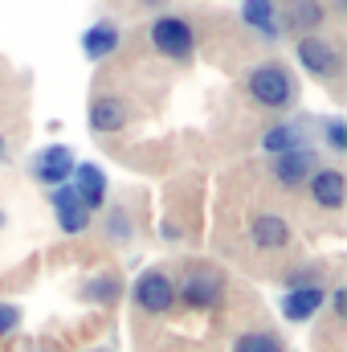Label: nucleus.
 Returning <instances> with one entry per match:
<instances>
[{
  "mask_svg": "<svg viewBox=\"0 0 347 352\" xmlns=\"http://www.w3.org/2000/svg\"><path fill=\"white\" fill-rule=\"evenodd\" d=\"M94 352H110V349H94Z\"/></svg>",
  "mask_w": 347,
  "mask_h": 352,
  "instance_id": "28",
  "label": "nucleus"
},
{
  "mask_svg": "<svg viewBox=\"0 0 347 352\" xmlns=\"http://www.w3.org/2000/svg\"><path fill=\"white\" fill-rule=\"evenodd\" d=\"M49 205H53V217H58L62 234H86V230H90L86 205L78 201V192H74L70 184H58V188H49Z\"/></svg>",
  "mask_w": 347,
  "mask_h": 352,
  "instance_id": "9",
  "label": "nucleus"
},
{
  "mask_svg": "<svg viewBox=\"0 0 347 352\" xmlns=\"http://www.w3.org/2000/svg\"><path fill=\"white\" fill-rule=\"evenodd\" d=\"M74 152L70 148H62V144H53V148H41L37 156H33V180L37 184H45V188H58V184H66L70 176H74Z\"/></svg>",
  "mask_w": 347,
  "mask_h": 352,
  "instance_id": "6",
  "label": "nucleus"
},
{
  "mask_svg": "<svg viewBox=\"0 0 347 352\" xmlns=\"http://www.w3.org/2000/svg\"><path fill=\"white\" fill-rule=\"evenodd\" d=\"M315 164H319V156H315L311 148H294V152L274 156L270 176H274L282 188H298V184H307V176L315 173Z\"/></svg>",
  "mask_w": 347,
  "mask_h": 352,
  "instance_id": "10",
  "label": "nucleus"
},
{
  "mask_svg": "<svg viewBox=\"0 0 347 352\" xmlns=\"http://www.w3.org/2000/svg\"><path fill=\"white\" fill-rule=\"evenodd\" d=\"M119 45H123V29L115 21H98V25H90L86 33H82V54H86L90 62L110 58Z\"/></svg>",
  "mask_w": 347,
  "mask_h": 352,
  "instance_id": "16",
  "label": "nucleus"
},
{
  "mask_svg": "<svg viewBox=\"0 0 347 352\" xmlns=\"http://www.w3.org/2000/svg\"><path fill=\"white\" fill-rule=\"evenodd\" d=\"M307 192H311V201L319 209L339 213L344 201H347V176L339 168H315V173L307 176Z\"/></svg>",
  "mask_w": 347,
  "mask_h": 352,
  "instance_id": "8",
  "label": "nucleus"
},
{
  "mask_svg": "<svg viewBox=\"0 0 347 352\" xmlns=\"http://www.w3.org/2000/svg\"><path fill=\"white\" fill-rule=\"evenodd\" d=\"M246 94L265 107V111H290L298 102V78L290 74L286 62H258L250 74H246Z\"/></svg>",
  "mask_w": 347,
  "mask_h": 352,
  "instance_id": "1",
  "label": "nucleus"
},
{
  "mask_svg": "<svg viewBox=\"0 0 347 352\" xmlns=\"http://www.w3.org/2000/svg\"><path fill=\"white\" fill-rule=\"evenodd\" d=\"M327 299H331V307H335V316L344 320V311H347V291H344V287H335V291H327Z\"/></svg>",
  "mask_w": 347,
  "mask_h": 352,
  "instance_id": "23",
  "label": "nucleus"
},
{
  "mask_svg": "<svg viewBox=\"0 0 347 352\" xmlns=\"http://www.w3.org/2000/svg\"><path fill=\"white\" fill-rule=\"evenodd\" d=\"M123 127H127V102H123L119 94H98V98L90 102V131L115 135V131H123Z\"/></svg>",
  "mask_w": 347,
  "mask_h": 352,
  "instance_id": "14",
  "label": "nucleus"
},
{
  "mask_svg": "<svg viewBox=\"0 0 347 352\" xmlns=\"http://www.w3.org/2000/svg\"><path fill=\"white\" fill-rule=\"evenodd\" d=\"M261 148H265L270 156H282V152H294V148H307V144H302V131H298L294 123H274V127L261 135Z\"/></svg>",
  "mask_w": 347,
  "mask_h": 352,
  "instance_id": "17",
  "label": "nucleus"
},
{
  "mask_svg": "<svg viewBox=\"0 0 347 352\" xmlns=\"http://www.w3.org/2000/svg\"><path fill=\"white\" fill-rule=\"evenodd\" d=\"M135 307L147 311V316H164L176 307V283L164 274V270H143L135 278Z\"/></svg>",
  "mask_w": 347,
  "mask_h": 352,
  "instance_id": "5",
  "label": "nucleus"
},
{
  "mask_svg": "<svg viewBox=\"0 0 347 352\" xmlns=\"http://www.w3.org/2000/svg\"><path fill=\"white\" fill-rule=\"evenodd\" d=\"M221 291H225V278L213 266H192L180 278L176 299H184V307H217L221 303Z\"/></svg>",
  "mask_w": 347,
  "mask_h": 352,
  "instance_id": "4",
  "label": "nucleus"
},
{
  "mask_svg": "<svg viewBox=\"0 0 347 352\" xmlns=\"http://www.w3.org/2000/svg\"><path fill=\"white\" fill-rule=\"evenodd\" d=\"M250 238H254L258 250H286V246L294 242V230H290V221L278 217V213H258V217L250 221Z\"/></svg>",
  "mask_w": 347,
  "mask_h": 352,
  "instance_id": "13",
  "label": "nucleus"
},
{
  "mask_svg": "<svg viewBox=\"0 0 347 352\" xmlns=\"http://www.w3.org/2000/svg\"><path fill=\"white\" fill-rule=\"evenodd\" d=\"M74 184V192H78V201L86 205V213H94V209H102L106 205V176H102V168L98 164H74V176H70Z\"/></svg>",
  "mask_w": 347,
  "mask_h": 352,
  "instance_id": "15",
  "label": "nucleus"
},
{
  "mask_svg": "<svg viewBox=\"0 0 347 352\" xmlns=\"http://www.w3.org/2000/svg\"><path fill=\"white\" fill-rule=\"evenodd\" d=\"M4 156H8V144H4V135H0V160H4Z\"/></svg>",
  "mask_w": 347,
  "mask_h": 352,
  "instance_id": "26",
  "label": "nucleus"
},
{
  "mask_svg": "<svg viewBox=\"0 0 347 352\" xmlns=\"http://www.w3.org/2000/svg\"><path fill=\"white\" fill-rule=\"evenodd\" d=\"M323 303H327V291H323L319 283L290 287V291L278 299V307H282V316H286L290 324H307V320H315V316L323 311Z\"/></svg>",
  "mask_w": 347,
  "mask_h": 352,
  "instance_id": "7",
  "label": "nucleus"
},
{
  "mask_svg": "<svg viewBox=\"0 0 347 352\" xmlns=\"http://www.w3.org/2000/svg\"><path fill=\"white\" fill-rule=\"evenodd\" d=\"M16 328H21V307L16 303H0V336H8Z\"/></svg>",
  "mask_w": 347,
  "mask_h": 352,
  "instance_id": "22",
  "label": "nucleus"
},
{
  "mask_svg": "<svg viewBox=\"0 0 347 352\" xmlns=\"http://www.w3.org/2000/svg\"><path fill=\"white\" fill-rule=\"evenodd\" d=\"M347 8V0H331V8H327V12H344Z\"/></svg>",
  "mask_w": 347,
  "mask_h": 352,
  "instance_id": "25",
  "label": "nucleus"
},
{
  "mask_svg": "<svg viewBox=\"0 0 347 352\" xmlns=\"http://www.w3.org/2000/svg\"><path fill=\"white\" fill-rule=\"evenodd\" d=\"M131 234H135L131 213H127V209H110V213H106V238L123 246V242H131Z\"/></svg>",
  "mask_w": 347,
  "mask_h": 352,
  "instance_id": "20",
  "label": "nucleus"
},
{
  "mask_svg": "<svg viewBox=\"0 0 347 352\" xmlns=\"http://www.w3.org/2000/svg\"><path fill=\"white\" fill-rule=\"evenodd\" d=\"M4 221H8V217H4V209H0V230H4Z\"/></svg>",
  "mask_w": 347,
  "mask_h": 352,
  "instance_id": "27",
  "label": "nucleus"
},
{
  "mask_svg": "<svg viewBox=\"0 0 347 352\" xmlns=\"http://www.w3.org/2000/svg\"><path fill=\"white\" fill-rule=\"evenodd\" d=\"M294 54H298V66H302L311 78H319V82H335V78H339L344 58H339V45H335L331 37L307 33V37H298Z\"/></svg>",
  "mask_w": 347,
  "mask_h": 352,
  "instance_id": "2",
  "label": "nucleus"
},
{
  "mask_svg": "<svg viewBox=\"0 0 347 352\" xmlns=\"http://www.w3.org/2000/svg\"><path fill=\"white\" fill-rule=\"evenodd\" d=\"M119 295H123V278H119V274H98V278H90L86 287H82V299L102 303V307L119 303Z\"/></svg>",
  "mask_w": 347,
  "mask_h": 352,
  "instance_id": "18",
  "label": "nucleus"
},
{
  "mask_svg": "<svg viewBox=\"0 0 347 352\" xmlns=\"http://www.w3.org/2000/svg\"><path fill=\"white\" fill-rule=\"evenodd\" d=\"M233 352H286V344L274 332H246L233 340Z\"/></svg>",
  "mask_w": 347,
  "mask_h": 352,
  "instance_id": "19",
  "label": "nucleus"
},
{
  "mask_svg": "<svg viewBox=\"0 0 347 352\" xmlns=\"http://www.w3.org/2000/svg\"><path fill=\"white\" fill-rule=\"evenodd\" d=\"M241 21L258 33L261 41H278V37H286L282 12H278V0H246V4H241Z\"/></svg>",
  "mask_w": 347,
  "mask_h": 352,
  "instance_id": "11",
  "label": "nucleus"
},
{
  "mask_svg": "<svg viewBox=\"0 0 347 352\" xmlns=\"http://www.w3.org/2000/svg\"><path fill=\"white\" fill-rule=\"evenodd\" d=\"M323 135H327V148H331L335 156H344V152H347V123H344V119H327Z\"/></svg>",
  "mask_w": 347,
  "mask_h": 352,
  "instance_id": "21",
  "label": "nucleus"
},
{
  "mask_svg": "<svg viewBox=\"0 0 347 352\" xmlns=\"http://www.w3.org/2000/svg\"><path fill=\"white\" fill-rule=\"evenodd\" d=\"M164 4H172V0H139V8H164Z\"/></svg>",
  "mask_w": 347,
  "mask_h": 352,
  "instance_id": "24",
  "label": "nucleus"
},
{
  "mask_svg": "<svg viewBox=\"0 0 347 352\" xmlns=\"http://www.w3.org/2000/svg\"><path fill=\"white\" fill-rule=\"evenodd\" d=\"M282 12V25L286 29H294V33H319L323 25H327V4L323 0H286V8H278Z\"/></svg>",
  "mask_w": 347,
  "mask_h": 352,
  "instance_id": "12",
  "label": "nucleus"
},
{
  "mask_svg": "<svg viewBox=\"0 0 347 352\" xmlns=\"http://www.w3.org/2000/svg\"><path fill=\"white\" fill-rule=\"evenodd\" d=\"M152 45L168 62H192V54H196V29L184 16H160V21H152Z\"/></svg>",
  "mask_w": 347,
  "mask_h": 352,
  "instance_id": "3",
  "label": "nucleus"
}]
</instances>
